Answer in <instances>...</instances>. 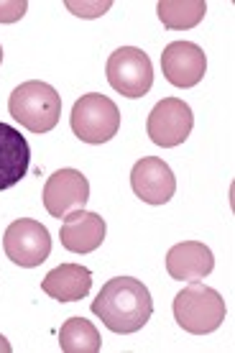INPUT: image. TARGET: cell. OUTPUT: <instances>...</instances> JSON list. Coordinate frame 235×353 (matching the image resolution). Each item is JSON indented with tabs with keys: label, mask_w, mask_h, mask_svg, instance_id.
Here are the masks:
<instances>
[{
	"label": "cell",
	"mask_w": 235,
	"mask_h": 353,
	"mask_svg": "<svg viewBox=\"0 0 235 353\" xmlns=\"http://www.w3.org/2000/svg\"><path fill=\"white\" fill-rule=\"evenodd\" d=\"M10 351H13V345L8 343V338L0 336V353H10Z\"/></svg>",
	"instance_id": "obj_19"
},
{
	"label": "cell",
	"mask_w": 235,
	"mask_h": 353,
	"mask_svg": "<svg viewBox=\"0 0 235 353\" xmlns=\"http://www.w3.org/2000/svg\"><path fill=\"white\" fill-rule=\"evenodd\" d=\"M3 248L13 264L23 266V269H34V266L44 264L52 254V236H49V228L39 221L21 218L6 228Z\"/></svg>",
	"instance_id": "obj_6"
},
{
	"label": "cell",
	"mask_w": 235,
	"mask_h": 353,
	"mask_svg": "<svg viewBox=\"0 0 235 353\" xmlns=\"http://www.w3.org/2000/svg\"><path fill=\"white\" fill-rule=\"evenodd\" d=\"M159 21L169 31H187L202 23V18L207 13L205 0H161L156 6Z\"/></svg>",
	"instance_id": "obj_15"
},
{
	"label": "cell",
	"mask_w": 235,
	"mask_h": 353,
	"mask_svg": "<svg viewBox=\"0 0 235 353\" xmlns=\"http://www.w3.org/2000/svg\"><path fill=\"white\" fill-rule=\"evenodd\" d=\"M174 320L179 327H184L192 336H207L215 333L227 315L225 300L220 297L218 290L207 284L192 282L174 297Z\"/></svg>",
	"instance_id": "obj_3"
},
{
	"label": "cell",
	"mask_w": 235,
	"mask_h": 353,
	"mask_svg": "<svg viewBox=\"0 0 235 353\" xmlns=\"http://www.w3.org/2000/svg\"><path fill=\"white\" fill-rule=\"evenodd\" d=\"M8 113L31 133H49L61 118V95L39 80L18 85L8 97Z\"/></svg>",
	"instance_id": "obj_2"
},
{
	"label": "cell",
	"mask_w": 235,
	"mask_h": 353,
	"mask_svg": "<svg viewBox=\"0 0 235 353\" xmlns=\"http://www.w3.org/2000/svg\"><path fill=\"white\" fill-rule=\"evenodd\" d=\"M131 187L143 203L166 205L176 192V176L164 159L143 157L131 169Z\"/></svg>",
	"instance_id": "obj_9"
},
{
	"label": "cell",
	"mask_w": 235,
	"mask_h": 353,
	"mask_svg": "<svg viewBox=\"0 0 235 353\" xmlns=\"http://www.w3.org/2000/svg\"><path fill=\"white\" fill-rule=\"evenodd\" d=\"M110 0H103V3H77V0H67V10H72L74 16L79 18H97L110 10Z\"/></svg>",
	"instance_id": "obj_17"
},
{
	"label": "cell",
	"mask_w": 235,
	"mask_h": 353,
	"mask_svg": "<svg viewBox=\"0 0 235 353\" xmlns=\"http://www.w3.org/2000/svg\"><path fill=\"white\" fill-rule=\"evenodd\" d=\"M31 167V146L18 128L0 121V192L16 187Z\"/></svg>",
	"instance_id": "obj_13"
},
{
	"label": "cell",
	"mask_w": 235,
	"mask_h": 353,
	"mask_svg": "<svg viewBox=\"0 0 235 353\" xmlns=\"http://www.w3.org/2000/svg\"><path fill=\"white\" fill-rule=\"evenodd\" d=\"M59 345L64 353H97L103 348V341L90 320L70 318L59 330Z\"/></svg>",
	"instance_id": "obj_16"
},
{
	"label": "cell",
	"mask_w": 235,
	"mask_h": 353,
	"mask_svg": "<svg viewBox=\"0 0 235 353\" xmlns=\"http://www.w3.org/2000/svg\"><path fill=\"white\" fill-rule=\"evenodd\" d=\"M26 0H0V23H16L26 16Z\"/></svg>",
	"instance_id": "obj_18"
},
{
	"label": "cell",
	"mask_w": 235,
	"mask_h": 353,
	"mask_svg": "<svg viewBox=\"0 0 235 353\" xmlns=\"http://www.w3.org/2000/svg\"><path fill=\"white\" fill-rule=\"evenodd\" d=\"M108 225L97 212L90 210H72L64 215L59 228V241L61 246L72 251V254H92L103 246Z\"/></svg>",
	"instance_id": "obj_11"
},
{
	"label": "cell",
	"mask_w": 235,
	"mask_h": 353,
	"mask_svg": "<svg viewBox=\"0 0 235 353\" xmlns=\"http://www.w3.org/2000/svg\"><path fill=\"white\" fill-rule=\"evenodd\" d=\"M0 64H3V46H0Z\"/></svg>",
	"instance_id": "obj_20"
},
{
	"label": "cell",
	"mask_w": 235,
	"mask_h": 353,
	"mask_svg": "<svg viewBox=\"0 0 235 353\" xmlns=\"http://www.w3.org/2000/svg\"><path fill=\"white\" fill-rule=\"evenodd\" d=\"M161 70L174 88H194L207 72V57L192 41H172L161 54Z\"/></svg>",
	"instance_id": "obj_10"
},
{
	"label": "cell",
	"mask_w": 235,
	"mask_h": 353,
	"mask_svg": "<svg viewBox=\"0 0 235 353\" xmlns=\"http://www.w3.org/2000/svg\"><path fill=\"white\" fill-rule=\"evenodd\" d=\"M92 312L103 320L108 330L128 336L139 333L154 315V300L146 284L133 276H115L103 284V290L92 300Z\"/></svg>",
	"instance_id": "obj_1"
},
{
	"label": "cell",
	"mask_w": 235,
	"mask_h": 353,
	"mask_svg": "<svg viewBox=\"0 0 235 353\" xmlns=\"http://www.w3.org/2000/svg\"><path fill=\"white\" fill-rule=\"evenodd\" d=\"M215 269V256L200 241H182L169 248L166 272L176 282H200Z\"/></svg>",
	"instance_id": "obj_12"
},
{
	"label": "cell",
	"mask_w": 235,
	"mask_h": 353,
	"mask_svg": "<svg viewBox=\"0 0 235 353\" xmlns=\"http://www.w3.org/2000/svg\"><path fill=\"white\" fill-rule=\"evenodd\" d=\"M105 77L110 82L115 92L123 97H143L148 90L154 88V64L148 59V54L136 46H121L110 54Z\"/></svg>",
	"instance_id": "obj_5"
},
{
	"label": "cell",
	"mask_w": 235,
	"mask_h": 353,
	"mask_svg": "<svg viewBox=\"0 0 235 353\" xmlns=\"http://www.w3.org/2000/svg\"><path fill=\"white\" fill-rule=\"evenodd\" d=\"M70 125L74 136L85 143H108L121 128V110L108 95L88 92L72 108Z\"/></svg>",
	"instance_id": "obj_4"
},
{
	"label": "cell",
	"mask_w": 235,
	"mask_h": 353,
	"mask_svg": "<svg viewBox=\"0 0 235 353\" xmlns=\"http://www.w3.org/2000/svg\"><path fill=\"white\" fill-rule=\"evenodd\" d=\"M90 200V182L79 169H59L44 185V208L52 218H64L72 210H82Z\"/></svg>",
	"instance_id": "obj_8"
},
{
	"label": "cell",
	"mask_w": 235,
	"mask_h": 353,
	"mask_svg": "<svg viewBox=\"0 0 235 353\" xmlns=\"http://www.w3.org/2000/svg\"><path fill=\"white\" fill-rule=\"evenodd\" d=\"M192 128H194L192 108L184 100H179V97L159 100L154 110L148 113V139L156 146H164V149H174V146L184 143L190 139Z\"/></svg>",
	"instance_id": "obj_7"
},
{
	"label": "cell",
	"mask_w": 235,
	"mask_h": 353,
	"mask_svg": "<svg viewBox=\"0 0 235 353\" xmlns=\"http://www.w3.org/2000/svg\"><path fill=\"white\" fill-rule=\"evenodd\" d=\"M92 287V272L82 264H61L41 279V290L57 302L85 300Z\"/></svg>",
	"instance_id": "obj_14"
}]
</instances>
